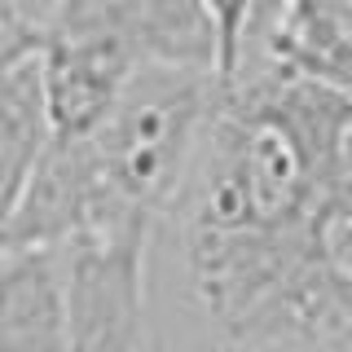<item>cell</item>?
Listing matches in <instances>:
<instances>
[{"label":"cell","mask_w":352,"mask_h":352,"mask_svg":"<svg viewBox=\"0 0 352 352\" xmlns=\"http://www.w3.org/2000/svg\"><path fill=\"white\" fill-rule=\"evenodd\" d=\"M207 14L216 22V36H220V80L234 84L238 66H242V49H247V31L251 18H256L260 0H203Z\"/></svg>","instance_id":"obj_7"},{"label":"cell","mask_w":352,"mask_h":352,"mask_svg":"<svg viewBox=\"0 0 352 352\" xmlns=\"http://www.w3.org/2000/svg\"><path fill=\"white\" fill-rule=\"evenodd\" d=\"M0 352H71L58 247H0Z\"/></svg>","instance_id":"obj_6"},{"label":"cell","mask_w":352,"mask_h":352,"mask_svg":"<svg viewBox=\"0 0 352 352\" xmlns=\"http://www.w3.org/2000/svg\"><path fill=\"white\" fill-rule=\"evenodd\" d=\"M348 44H352V5H348Z\"/></svg>","instance_id":"obj_10"},{"label":"cell","mask_w":352,"mask_h":352,"mask_svg":"<svg viewBox=\"0 0 352 352\" xmlns=\"http://www.w3.org/2000/svg\"><path fill=\"white\" fill-rule=\"evenodd\" d=\"M36 49L58 137H88L110 115V106L119 102L132 75L146 71L110 40L84 36V31L36 27Z\"/></svg>","instance_id":"obj_4"},{"label":"cell","mask_w":352,"mask_h":352,"mask_svg":"<svg viewBox=\"0 0 352 352\" xmlns=\"http://www.w3.org/2000/svg\"><path fill=\"white\" fill-rule=\"evenodd\" d=\"M18 5H22V14H27V18L40 27V22H44V14H49V9L58 5V0H18Z\"/></svg>","instance_id":"obj_9"},{"label":"cell","mask_w":352,"mask_h":352,"mask_svg":"<svg viewBox=\"0 0 352 352\" xmlns=\"http://www.w3.org/2000/svg\"><path fill=\"white\" fill-rule=\"evenodd\" d=\"M58 251L71 352H159L150 278L154 225L97 229Z\"/></svg>","instance_id":"obj_2"},{"label":"cell","mask_w":352,"mask_h":352,"mask_svg":"<svg viewBox=\"0 0 352 352\" xmlns=\"http://www.w3.org/2000/svg\"><path fill=\"white\" fill-rule=\"evenodd\" d=\"M225 80L198 66H146L80 141L110 225H159L212 128Z\"/></svg>","instance_id":"obj_1"},{"label":"cell","mask_w":352,"mask_h":352,"mask_svg":"<svg viewBox=\"0 0 352 352\" xmlns=\"http://www.w3.org/2000/svg\"><path fill=\"white\" fill-rule=\"evenodd\" d=\"M36 36V22L22 14L18 0H0V58H5L9 49H18L22 40Z\"/></svg>","instance_id":"obj_8"},{"label":"cell","mask_w":352,"mask_h":352,"mask_svg":"<svg viewBox=\"0 0 352 352\" xmlns=\"http://www.w3.org/2000/svg\"><path fill=\"white\" fill-rule=\"evenodd\" d=\"M40 27L102 36L137 66H198L220 75V36L203 0H58Z\"/></svg>","instance_id":"obj_3"},{"label":"cell","mask_w":352,"mask_h":352,"mask_svg":"<svg viewBox=\"0 0 352 352\" xmlns=\"http://www.w3.org/2000/svg\"><path fill=\"white\" fill-rule=\"evenodd\" d=\"M53 137L58 132L44 93V66L31 36L0 58V238L14 225Z\"/></svg>","instance_id":"obj_5"}]
</instances>
